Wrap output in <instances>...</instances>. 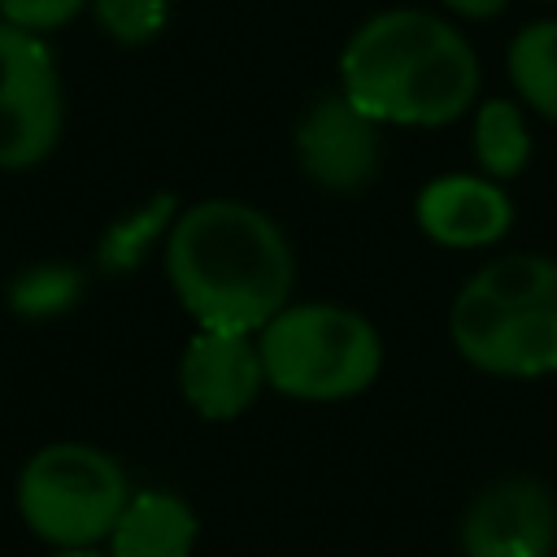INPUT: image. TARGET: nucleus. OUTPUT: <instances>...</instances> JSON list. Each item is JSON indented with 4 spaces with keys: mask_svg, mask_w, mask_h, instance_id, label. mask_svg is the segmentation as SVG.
<instances>
[{
    "mask_svg": "<svg viewBox=\"0 0 557 557\" xmlns=\"http://www.w3.org/2000/svg\"><path fill=\"white\" fill-rule=\"evenodd\" d=\"M165 270L178 305L213 331H261L296 283L287 235L239 200H200L178 213Z\"/></svg>",
    "mask_w": 557,
    "mask_h": 557,
    "instance_id": "nucleus-1",
    "label": "nucleus"
},
{
    "mask_svg": "<svg viewBox=\"0 0 557 557\" xmlns=\"http://www.w3.org/2000/svg\"><path fill=\"white\" fill-rule=\"evenodd\" d=\"M557 500L535 479H500L461 518V557H553Z\"/></svg>",
    "mask_w": 557,
    "mask_h": 557,
    "instance_id": "nucleus-7",
    "label": "nucleus"
},
{
    "mask_svg": "<svg viewBox=\"0 0 557 557\" xmlns=\"http://www.w3.org/2000/svg\"><path fill=\"white\" fill-rule=\"evenodd\" d=\"M131 492L122 466L87 444H48L17 474V513L57 548H91L109 540Z\"/></svg>",
    "mask_w": 557,
    "mask_h": 557,
    "instance_id": "nucleus-4",
    "label": "nucleus"
},
{
    "mask_svg": "<svg viewBox=\"0 0 557 557\" xmlns=\"http://www.w3.org/2000/svg\"><path fill=\"white\" fill-rule=\"evenodd\" d=\"M52 557H109V553H96V548H57Z\"/></svg>",
    "mask_w": 557,
    "mask_h": 557,
    "instance_id": "nucleus-20",
    "label": "nucleus"
},
{
    "mask_svg": "<svg viewBox=\"0 0 557 557\" xmlns=\"http://www.w3.org/2000/svg\"><path fill=\"white\" fill-rule=\"evenodd\" d=\"M83 4L87 0H0V13H4V22L44 35V30H57L70 17H78Z\"/></svg>",
    "mask_w": 557,
    "mask_h": 557,
    "instance_id": "nucleus-18",
    "label": "nucleus"
},
{
    "mask_svg": "<svg viewBox=\"0 0 557 557\" xmlns=\"http://www.w3.org/2000/svg\"><path fill=\"white\" fill-rule=\"evenodd\" d=\"M61 139V87L52 52L35 30L0 22V170L52 157Z\"/></svg>",
    "mask_w": 557,
    "mask_h": 557,
    "instance_id": "nucleus-5",
    "label": "nucleus"
},
{
    "mask_svg": "<svg viewBox=\"0 0 557 557\" xmlns=\"http://www.w3.org/2000/svg\"><path fill=\"white\" fill-rule=\"evenodd\" d=\"M448 9H457L461 17H496L509 0H444Z\"/></svg>",
    "mask_w": 557,
    "mask_h": 557,
    "instance_id": "nucleus-19",
    "label": "nucleus"
},
{
    "mask_svg": "<svg viewBox=\"0 0 557 557\" xmlns=\"http://www.w3.org/2000/svg\"><path fill=\"white\" fill-rule=\"evenodd\" d=\"M470 287L492 296L505 309H548V305H557V261H548V257H500V261H487L470 278Z\"/></svg>",
    "mask_w": 557,
    "mask_h": 557,
    "instance_id": "nucleus-13",
    "label": "nucleus"
},
{
    "mask_svg": "<svg viewBox=\"0 0 557 557\" xmlns=\"http://www.w3.org/2000/svg\"><path fill=\"white\" fill-rule=\"evenodd\" d=\"M265 383L261 344L252 331H213L200 326L178 361L183 400L205 418H235L244 413Z\"/></svg>",
    "mask_w": 557,
    "mask_h": 557,
    "instance_id": "nucleus-9",
    "label": "nucleus"
},
{
    "mask_svg": "<svg viewBox=\"0 0 557 557\" xmlns=\"http://www.w3.org/2000/svg\"><path fill=\"white\" fill-rule=\"evenodd\" d=\"M196 518L170 492H139L109 531V557H191Z\"/></svg>",
    "mask_w": 557,
    "mask_h": 557,
    "instance_id": "nucleus-11",
    "label": "nucleus"
},
{
    "mask_svg": "<svg viewBox=\"0 0 557 557\" xmlns=\"http://www.w3.org/2000/svg\"><path fill=\"white\" fill-rule=\"evenodd\" d=\"M509 218H513L509 196L496 183L470 174H444L426 183L418 196V226L448 248L496 244L509 231Z\"/></svg>",
    "mask_w": 557,
    "mask_h": 557,
    "instance_id": "nucleus-10",
    "label": "nucleus"
},
{
    "mask_svg": "<svg viewBox=\"0 0 557 557\" xmlns=\"http://www.w3.org/2000/svg\"><path fill=\"white\" fill-rule=\"evenodd\" d=\"M170 218H174V200H170V196H161V200L144 205L139 213L122 218L117 226H109V235H104V244H100V261H104L109 270H135V265L144 261L148 244H152L165 226H174Z\"/></svg>",
    "mask_w": 557,
    "mask_h": 557,
    "instance_id": "nucleus-15",
    "label": "nucleus"
},
{
    "mask_svg": "<svg viewBox=\"0 0 557 557\" xmlns=\"http://www.w3.org/2000/svg\"><path fill=\"white\" fill-rule=\"evenodd\" d=\"M509 78L535 113L557 122V22H535L513 35Z\"/></svg>",
    "mask_w": 557,
    "mask_h": 557,
    "instance_id": "nucleus-12",
    "label": "nucleus"
},
{
    "mask_svg": "<svg viewBox=\"0 0 557 557\" xmlns=\"http://www.w3.org/2000/svg\"><path fill=\"white\" fill-rule=\"evenodd\" d=\"M379 122L361 113L348 96L318 100L296 126L300 170L326 191H357L379 170Z\"/></svg>",
    "mask_w": 557,
    "mask_h": 557,
    "instance_id": "nucleus-8",
    "label": "nucleus"
},
{
    "mask_svg": "<svg viewBox=\"0 0 557 557\" xmlns=\"http://www.w3.org/2000/svg\"><path fill=\"white\" fill-rule=\"evenodd\" d=\"M265 383L296 400H344L383 366L379 331L344 305H283L261 326Z\"/></svg>",
    "mask_w": 557,
    "mask_h": 557,
    "instance_id": "nucleus-3",
    "label": "nucleus"
},
{
    "mask_svg": "<svg viewBox=\"0 0 557 557\" xmlns=\"http://www.w3.org/2000/svg\"><path fill=\"white\" fill-rule=\"evenodd\" d=\"M344 96L374 122L444 126L479 91V61L457 26L435 13L396 9L366 22L339 61Z\"/></svg>",
    "mask_w": 557,
    "mask_h": 557,
    "instance_id": "nucleus-2",
    "label": "nucleus"
},
{
    "mask_svg": "<svg viewBox=\"0 0 557 557\" xmlns=\"http://www.w3.org/2000/svg\"><path fill=\"white\" fill-rule=\"evenodd\" d=\"M78 292V274L65 265H35L13 283V309L22 313H52L70 305Z\"/></svg>",
    "mask_w": 557,
    "mask_h": 557,
    "instance_id": "nucleus-17",
    "label": "nucleus"
},
{
    "mask_svg": "<svg viewBox=\"0 0 557 557\" xmlns=\"http://www.w3.org/2000/svg\"><path fill=\"white\" fill-rule=\"evenodd\" d=\"M100 30L117 44H148L170 13V0H91Z\"/></svg>",
    "mask_w": 557,
    "mask_h": 557,
    "instance_id": "nucleus-16",
    "label": "nucleus"
},
{
    "mask_svg": "<svg viewBox=\"0 0 557 557\" xmlns=\"http://www.w3.org/2000/svg\"><path fill=\"white\" fill-rule=\"evenodd\" d=\"M474 157L492 178H509L527 165L531 157V135L527 122L518 113V104L509 100H487L474 113Z\"/></svg>",
    "mask_w": 557,
    "mask_h": 557,
    "instance_id": "nucleus-14",
    "label": "nucleus"
},
{
    "mask_svg": "<svg viewBox=\"0 0 557 557\" xmlns=\"http://www.w3.org/2000/svg\"><path fill=\"white\" fill-rule=\"evenodd\" d=\"M448 326L457 352L487 374H509V379L557 374V305L505 309L466 283Z\"/></svg>",
    "mask_w": 557,
    "mask_h": 557,
    "instance_id": "nucleus-6",
    "label": "nucleus"
}]
</instances>
